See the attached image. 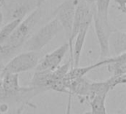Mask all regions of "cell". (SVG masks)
I'll return each instance as SVG.
<instances>
[{"instance_id": "obj_1", "label": "cell", "mask_w": 126, "mask_h": 114, "mask_svg": "<svg viewBox=\"0 0 126 114\" xmlns=\"http://www.w3.org/2000/svg\"><path fill=\"white\" fill-rule=\"evenodd\" d=\"M42 10L40 7L19 23L6 42L0 47V56L2 59L10 57L24 46L26 41L32 35V32L40 22Z\"/></svg>"}, {"instance_id": "obj_2", "label": "cell", "mask_w": 126, "mask_h": 114, "mask_svg": "<svg viewBox=\"0 0 126 114\" xmlns=\"http://www.w3.org/2000/svg\"><path fill=\"white\" fill-rule=\"evenodd\" d=\"M62 30V27L58 21L54 17L49 22L46 23L38 29L35 33L26 41L24 45V48L26 51L38 53L47 45Z\"/></svg>"}, {"instance_id": "obj_3", "label": "cell", "mask_w": 126, "mask_h": 114, "mask_svg": "<svg viewBox=\"0 0 126 114\" xmlns=\"http://www.w3.org/2000/svg\"><path fill=\"white\" fill-rule=\"evenodd\" d=\"M40 7L38 0H6L1 7L4 24L13 20H23Z\"/></svg>"}, {"instance_id": "obj_4", "label": "cell", "mask_w": 126, "mask_h": 114, "mask_svg": "<svg viewBox=\"0 0 126 114\" xmlns=\"http://www.w3.org/2000/svg\"><path fill=\"white\" fill-rule=\"evenodd\" d=\"M40 60V56L36 52L25 51L12 58L2 68L1 75L19 74L30 71L36 68Z\"/></svg>"}, {"instance_id": "obj_5", "label": "cell", "mask_w": 126, "mask_h": 114, "mask_svg": "<svg viewBox=\"0 0 126 114\" xmlns=\"http://www.w3.org/2000/svg\"><path fill=\"white\" fill-rule=\"evenodd\" d=\"M94 6L92 7V21L94 22V30L100 46V61H101L107 59L109 55V39L114 29L110 25L109 19L101 18L95 13L94 10Z\"/></svg>"}, {"instance_id": "obj_6", "label": "cell", "mask_w": 126, "mask_h": 114, "mask_svg": "<svg viewBox=\"0 0 126 114\" xmlns=\"http://www.w3.org/2000/svg\"><path fill=\"white\" fill-rule=\"evenodd\" d=\"M78 1V0H64L57 7L53 13L54 17L59 22L68 40L71 36Z\"/></svg>"}, {"instance_id": "obj_7", "label": "cell", "mask_w": 126, "mask_h": 114, "mask_svg": "<svg viewBox=\"0 0 126 114\" xmlns=\"http://www.w3.org/2000/svg\"><path fill=\"white\" fill-rule=\"evenodd\" d=\"M92 7L89 6V4H87L86 3H85L81 0H78L77 3L72 28V33H71L70 38L69 39L67 42L70 51V59H72V56L73 42L75 36L78 33L80 27L85 22H92V17H93Z\"/></svg>"}, {"instance_id": "obj_8", "label": "cell", "mask_w": 126, "mask_h": 114, "mask_svg": "<svg viewBox=\"0 0 126 114\" xmlns=\"http://www.w3.org/2000/svg\"><path fill=\"white\" fill-rule=\"evenodd\" d=\"M69 50L68 43L59 46L58 48L47 54L41 60H39L35 69V71H53L57 69L66 53Z\"/></svg>"}, {"instance_id": "obj_9", "label": "cell", "mask_w": 126, "mask_h": 114, "mask_svg": "<svg viewBox=\"0 0 126 114\" xmlns=\"http://www.w3.org/2000/svg\"><path fill=\"white\" fill-rule=\"evenodd\" d=\"M91 23L92 22H85L80 27L78 33L77 34V36H75L74 39L75 44H74V47L72 48V59H70L71 68L79 67L85 40H86L87 33H88Z\"/></svg>"}, {"instance_id": "obj_10", "label": "cell", "mask_w": 126, "mask_h": 114, "mask_svg": "<svg viewBox=\"0 0 126 114\" xmlns=\"http://www.w3.org/2000/svg\"><path fill=\"white\" fill-rule=\"evenodd\" d=\"M117 59V56L114 57H111V58H107L106 59L99 61L98 62L86 66V67H83V68H72L68 73L66 74L65 77L63 78V81L65 82H71L75 79H78L80 78H83L84 76H86L89 72H90L91 70L99 68L102 65H109L111 63H112L113 62H114Z\"/></svg>"}, {"instance_id": "obj_11", "label": "cell", "mask_w": 126, "mask_h": 114, "mask_svg": "<svg viewBox=\"0 0 126 114\" xmlns=\"http://www.w3.org/2000/svg\"><path fill=\"white\" fill-rule=\"evenodd\" d=\"M111 47L115 56L126 53V33L114 30L109 39V47Z\"/></svg>"}, {"instance_id": "obj_12", "label": "cell", "mask_w": 126, "mask_h": 114, "mask_svg": "<svg viewBox=\"0 0 126 114\" xmlns=\"http://www.w3.org/2000/svg\"><path fill=\"white\" fill-rule=\"evenodd\" d=\"M1 89L7 94L17 93L22 91L19 85L18 74H4L1 76Z\"/></svg>"}, {"instance_id": "obj_13", "label": "cell", "mask_w": 126, "mask_h": 114, "mask_svg": "<svg viewBox=\"0 0 126 114\" xmlns=\"http://www.w3.org/2000/svg\"><path fill=\"white\" fill-rule=\"evenodd\" d=\"M108 70L113 76L126 74V53L117 56V59L108 65Z\"/></svg>"}, {"instance_id": "obj_14", "label": "cell", "mask_w": 126, "mask_h": 114, "mask_svg": "<svg viewBox=\"0 0 126 114\" xmlns=\"http://www.w3.org/2000/svg\"><path fill=\"white\" fill-rule=\"evenodd\" d=\"M21 21L22 20H13L2 25L0 29V47L6 42Z\"/></svg>"}, {"instance_id": "obj_15", "label": "cell", "mask_w": 126, "mask_h": 114, "mask_svg": "<svg viewBox=\"0 0 126 114\" xmlns=\"http://www.w3.org/2000/svg\"><path fill=\"white\" fill-rule=\"evenodd\" d=\"M110 88L106 82H97L91 83L90 87V99L95 96H107L108 93L110 91Z\"/></svg>"}, {"instance_id": "obj_16", "label": "cell", "mask_w": 126, "mask_h": 114, "mask_svg": "<svg viewBox=\"0 0 126 114\" xmlns=\"http://www.w3.org/2000/svg\"><path fill=\"white\" fill-rule=\"evenodd\" d=\"M106 98L103 96H95L91 99V113L90 114H106Z\"/></svg>"}, {"instance_id": "obj_17", "label": "cell", "mask_w": 126, "mask_h": 114, "mask_svg": "<svg viewBox=\"0 0 126 114\" xmlns=\"http://www.w3.org/2000/svg\"><path fill=\"white\" fill-rule=\"evenodd\" d=\"M111 0H97L94 10L101 18L109 19V8Z\"/></svg>"}, {"instance_id": "obj_18", "label": "cell", "mask_w": 126, "mask_h": 114, "mask_svg": "<svg viewBox=\"0 0 126 114\" xmlns=\"http://www.w3.org/2000/svg\"><path fill=\"white\" fill-rule=\"evenodd\" d=\"M106 82L108 83L110 90L114 89L116 86L125 84L126 82V74L123 75H117V76H112L111 78H109L108 80H106Z\"/></svg>"}, {"instance_id": "obj_19", "label": "cell", "mask_w": 126, "mask_h": 114, "mask_svg": "<svg viewBox=\"0 0 126 114\" xmlns=\"http://www.w3.org/2000/svg\"><path fill=\"white\" fill-rule=\"evenodd\" d=\"M117 5L118 10L123 13H126V0H113Z\"/></svg>"}, {"instance_id": "obj_20", "label": "cell", "mask_w": 126, "mask_h": 114, "mask_svg": "<svg viewBox=\"0 0 126 114\" xmlns=\"http://www.w3.org/2000/svg\"><path fill=\"white\" fill-rule=\"evenodd\" d=\"M83 1H84L85 3H86L87 4H89V6L92 7L94 5H95V3H96V1L97 0H81Z\"/></svg>"}, {"instance_id": "obj_21", "label": "cell", "mask_w": 126, "mask_h": 114, "mask_svg": "<svg viewBox=\"0 0 126 114\" xmlns=\"http://www.w3.org/2000/svg\"><path fill=\"white\" fill-rule=\"evenodd\" d=\"M4 24V17H3V13L1 11V9L0 8V29Z\"/></svg>"}, {"instance_id": "obj_22", "label": "cell", "mask_w": 126, "mask_h": 114, "mask_svg": "<svg viewBox=\"0 0 126 114\" xmlns=\"http://www.w3.org/2000/svg\"><path fill=\"white\" fill-rule=\"evenodd\" d=\"M4 62H3V59L1 58V56H0V70H2V68H4Z\"/></svg>"}, {"instance_id": "obj_23", "label": "cell", "mask_w": 126, "mask_h": 114, "mask_svg": "<svg viewBox=\"0 0 126 114\" xmlns=\"http://www.w3.org/2000/svg\"><path fill=\"white\" fill-rule=\"evenodd\" d=\"M5 1L6 0H0V8L1 9V7L4 6V3H5Z\"/></svg>"}, {"instance_id": "obj_24", "label": "cell", "mask_w": 126, "mask_h": 114, "mask_svg": "<svg viewBox=\"0 0 126 114\" xmlns=\"http://www.w3.org/2000/svg\"><path fill=\"white\" fill-rule=\"evenodd\" d=\"M45 1H46V0H38V3H39V4L41 6V4H42Z\"/></svg>"}]
</instances>
